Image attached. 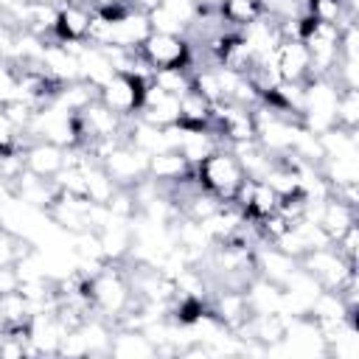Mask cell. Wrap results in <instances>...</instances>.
Masks as SVG:
<instances>
[{
    "label": "cell",
    "mask_w": 359,
    "mask_h": 359,
    "mask_svg": "<svg viewBox=\"0 0 359 359\" xmlns=\"http://www.w3.org/2000/svg\"><path fill=\"white\" fill-rule=\"evenodd\" d=\"M194 177L199 182V188H205L208 194H213L222 202H230L233 194H236V188L241 185V180L247 174L241 171L236 154L227 146H222L213 154H208L202 163L194 165Z\"/></svg>",
    "instance_id": "1"
},
{
    "label": "cell",
    "mask_w": 359,
    "mask_h": 359,
    "mask_svg": "<svg viewBox=\"0 0 359 359\" xmlns=\"http://www.w3.org/2000/svg\"><path fill=\"white\" fill-rule=\"evenodd\" d=\"M337 98H339V87L331 79H309L303 87L300 123L314 135L331 129L337 123Z\"/></svg>",
    "instance_id": "2"
},
{
    "label": "cell",
    "mask_w": 359,
    "mask_h": 359,
    "mask_svg": "<svg viewBox=\"0 0 359 359\" xmlns=\"http://www.w3.org/2000/svg\"><path fill=\"white\" fill-rule=\"evenodd\" d=\"M323 289H342L351 278H356V264H351L334 244H325V247H317L311 252H306L300 261H297Z\"/></svg>",
    "instance_id": "3"
},
{
    "label": "cell",
    "mask_w": 359,
    "mask_h": 359,
    "mask_svg": "<svg viewBox=\"0 0 359 359\" xmlns=\"http://www.w3.org/2000/svg\"><path fill=\"white\" fill-rule=\"evenodd\" d=\"M149 81L151 79H143V76H135V73H115L107 84L98 87V101L121 118H135Z\"/></svg>",
    "instance_id": "4"
},
{
    "label": "cell",
    "mask_w": 359,
    "mask_h": 359,
    "mask_svg": "<svg viewBox=\"0 0 359 359\" xmlns=\"http://www.w3.org/2000/svg\"><path fill=\"white\" fill-rule=\"evenodd\" d=\"M137 53L146 59L151 70H165V67H188L191 59V42L182 34H160L151 31L140 45Z\"/></svg>",
    "instance_id": "5"
},
{
    "label": "cell",
    "mask_w": 359,
    "mask_h": 359,
    "mask_svg": "<svg viewBox=\"0 0 359 359\" xmlns=\"http://www.w3.org/2000/svg\"><path fill=\"white\" fill-rule=\"evenodd\" d=\"M101 165L118 188H135L140 180L149 177V154L135 149L132 143H118L101 160Z\"/></svg>",
    "instance_id": "6"
},
{
    "label": "cell",
    "mask_w": 359,
    "mask_h": 359,
    "mask_svg": "<svg viewBox=\"0 0 359 359\" xmlns=\"http://www.w3.org/2000/svg\"><path fill=\"white\" fill-rule=\"evenodd\" d=\"M93 14H95V6L90 0H79V3L62 6L56 11V25H53V36L50 39H56V42H84Z\"/></svg>",
    "instance_id": "7"
},
{
    "label": "cell",
    "mask_w": 359,
    "mask_h": 359,
    "mask_svg": "<svg viewBox=\"0 0 359 359\" xmlns=\"http://www.w3.org/2000/svg\"><path fill=\"white\" fill-rule=\"evenodd\" d=\"M151 34L149 17L143 8H129L123 17L109 22L107 31V45L104 48H123V50H137V45Z\"/></svg>",
    "instance_id": "8"
},
{
    "label": "cell",
    "mask_w": 359,
    "mask_h": 359,
    "mask_svg": "<svg viewBox=\"0 0 359 359\" xmlns=\"http://www.w3.org/2000/svg\"><path fill=\"white\" fill-rule=\"evenodd\" d=\"M137 118L146 121V123H154V126H174L180 123V98L160 90L154 81L146 84V93H143V101H140V109H137Z\"/></svg>",
    "instance_id": "9"
},
{
    "label": "cell",
    "mask_w": 359,
    "mask_h": 359,
    "mask_svg": "<svg viewBox=\"0 0 359 359\" xmlns=\"http://www.w3.org/2000/svg\"><path fill=\"white\" fill-rule=\"evenodd\" d=\"M275 70L280 81H309L311 79V59L303 45V39H280V45L272 53Z\"/></svg>",
    "instance_id": "10"
},
{
    "label": "cell",
    "mask_w": 359,
    "mask_h": 359,
    "mask_svg": "<svg viewBox=\"0 0 359 359\" xmlns=\"http://www.w3.org/2000/svg\"><path fill=\"white\" fill-rule=\"evenodd\" d=\"M252 258H255V275L275 286H283L292 278V272L297 269V258H292L289 252H283L280 247H275L269 241L258 244Z\"/></svg>",
    "instance_id": "11"
},
{
    "label": "cell",
    "mask_w": 359,
    "mask_h": 359,
    "mask_svg": "<svg viewBox=\"0 0 359 359\" xmlns=\"http://www.w3.org/2000/svg\"><path fill=\"white\" fill-rule=\"evenodd\" d=\"M22 163L31 174L53 180L65 165V149L56 143H48V140H31L22 149Z\"/></svg>",
    "instance_id": "12"
},
{
    "label": "cell",
    "mask_w": 359,
    "mask_h": 359,
    "mask_svg": "<svg viewBox=\"0 0 359 359\" xmlns=\"http://www.w3.org/2000/svg\"><path fill=\"white\" fill-rule=\"evenodd\" d=\"M112 76H115V67H112V59L107 56V50L98 48V45H87L84 42L79 48V79L98 90Z\"/></svg>",
    "instance_id": "13"
},
{
    "label": "cell",
    "mask_w": 359,
    "mask_h": 359,
    "mask_svg": "<svg viewBox=\"0 0 359 359\" xmlns=\"http://www.w3.org/2000/svg\"><path fill=\"white\" fill-rule=\"evenodd\" d=\"M185 174H191V165L177 149H165L149 157V180H154L157 185H174Z\"/></svg>",
    "instance_id": "14"
},
{
    "label": "cell",
    "mask_w": 359,
    "mask_h": 359,
    "mask_svg": "<svg viewBox=\"0 0 359 359\" xmlns=\"http://www.w3.org/2000/svg\"><path fill=\"white\" fill-rule=\"evenodd\" d=\"M306 14L317 22L334 25V28H345L351 22H356V6L348 0H303Z\"/></svg>",
    "instance_id": "15"
},
{
    "label": "cell",
    "mask_w": 359,
    "mask_h": 359,
    "mask_svg": "<svg viewBox=\"0 0 359 359\" xmlns=\"http://www.w3.org/2000/svg\"><path fill=\"white\" fill-rule=\"evenodd\" d=\"M109 353L123 356V359H137V356H157V348L140 328H115L109 339Z\"/></svg>",
    "instance_id": "16"
},
{
    "label": "cell",
    "mask_w": 359,
    "mask_h": 359,
    "mask_svg": "<svg viewBox=\"0 0 359 359\" xmlns=\"http://www.w3.org/2000/svg\"><path fill=\"white\" fill-rule=\"evenodd\" d=\"M213 123V104L202 98L196 90L180 95V126L185 129H210Z\"/></svg>",
    "instance_id": "17"
},
{
    "label": "cell",
    "mask_w": 359,
    "mask_h": 359,
    "mask_svg": "<svg viewBox=\"0 0 359 359\" xmlns=\"http://www.w3.org/2000/svg\"><path fill=\"white\" fill-rule=\"evenodd\" d=\"M278 202H280V196H278L264 180H255L252 194H250V205H247L244 216H247L250 222H261L264 216H269V213L278 210Z\"/></svg>",
    "instance_id": "18"
},
{
    "label": "cell",
    "mask_w": 359,
    "mask_h": 359,
    "mask_svg": "<svg viewBox=\"0 0 359 359\" xmlns=\"http://www.w3.org/2000/svg\"><path fill=\"white\" fill-rule=\"evenodd\" d=\"M151 81H154L160 90H165V93H171V95H177V98L185 95L188 90H194V76H191L188 67H165V70H154Z\"/></svg>",
    "instance_id": "19"
},
{
    "label": "cell",
    "mask_w": 359,
    "mask_h": 359,
    "mask_svg": "<svg viewBox=\"0 0 359 359\" xmlns=\"http://www.w3.org/2000/svg\"><path fill=\"white\" fill-rule=\"evenodd\" d=\"M342 129L356 132L359 129V90H339L337 98V123Z\"/></svg>",
    "instance_id": "20"
},
{
    "label": "cell",
    "mask_w": 359,
    "mask_h": 359,
    "mask_svg": "<svg viewBox=\"0 0 359 359\" xmlns=\"http://www.w3.org/2000/svg\"><path fill=\"white\" fill-rule=\"evenodd\" d=\"M334 247H337L351 264H359V222L351 224V227L334 241Z\"/></svg>",
    "instance_id": "21"
},
{
    "label": "cell",
    "mask_w": 359,
    "mask_h": 359,
    "mask_svg": "<svg viewBox=\"0 0 359 359\" xmlns=\"http://www.w3.org/2000/svg\"><path fill=\"white\" fill-rule=\"evenodd\" d=\"M14 95H17V73L8 62L0 59V104H6Z\"/></svg>",
    "instance_id": "22"
},
{
    "label": "cell",
    "mask_w": 359,
    "mask_h": 359,
    "mask_svg": "<svg viewBox=\"0 0 359 359\" xmlns=\"http://www.w3.org/2000/svg\"><path fill=\"white\" fill-rule=\"evenodd\" d=\"M17 289H20L17 266H14V264H3V266H0V294H6V292H17Z\"/></svg>",
    "instance_id": "23"
},
{
    "label": "cell",
    "mask_w": 359,
    "mask_h": 359,
    "mask_svg": "<svg viewBox=\"0 0 359 359\" xmlns=\"http://www.w3.org/2000/svg\"><path fill=\"white\" fill-rule=\"evenodd\" d=\"M45 3H50V6L62 8V6H67V3H79V0H45Z\"/></svg>",
    "instance_id": "24"
},
{
    "label": "cell",
    "mask_w": 359,
    "mask_h": 359,
    "mask_svg": "<svg viewBox=\"0 0 359 359\" xmlns=\"http://www.w3.org/2000/svg\"><path fill=\"white\" fill-rule=\"evenodd\" d=\"M93 6H107V3H118V0H90Z\"/></svg>",
    "instance_id": "25"
},
{
    "label": "cell",
    "mask_w": 359,
    "mask_h": 359,
    "mask_svg": "<svg viewBox=\"0 0 359 359\" xmlns=\"http://www.w3.org/2000/svg\"><path fill=\"white\" fill-rule=\"evenodd\" d=\"M196 3H213V6H219L222 0H196Z\"/></svg>",
    "instance_id": "26"
}]
</instances>
